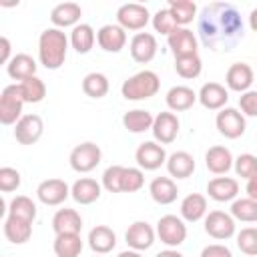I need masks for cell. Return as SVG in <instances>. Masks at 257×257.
Wrapping results in <instances>:
<instances>
[{
	"instance_id": "cell-1",
	"label": "cell",
	"mask_w": 257,
	"mask_h": 257,
	"mask_svg": "<svg viewBox=\"0 0 257 257\" xmlns=\"http://www.w3.org/2000/svg\"><path fill=\"white\" fill-rule=\"evenodd\" d=\"M197 32L207 48L229 52L241 42L245 28L239 10L231 2H211L199 12Z\"/></svg>"
},
{
	"instance_id": "cell-2",
	"label": "cell",
	"mask_w": 257,
	"mask_h": 257,
	"mask_svg": "<svg viewBox=\"0 0 257 257\" xmlns=\"http://www.w3.org/2000/svg\"><path fill=\"white\" fill-rule=\"evenodd\" d=\"M68 40L60 28H46L38 38V56L48 70H56L64 64Z\"/></svg>"
},
{
	"instance_id": "cell-3",
	"label": "cell",
	"mask_w": 257,
	"mask_h": 257,
	"mask_svg": "<svg viewBox=\"0 0 257 257\" xmlns=\"http://www.w3.org/2000/svg\"><path fill=\"white\" fill-rule=\"evenodd\" d=\"M159 86H161V80L153 70H141L128 76L122 82L120 90L126 100H143V98L155 96L159 92Z\"/></svg>"
},
{
	"instance_id": "cell-4",
	"label": "cell",
	"mask_w": 257,
	"mask_h": 257,
	"mask_svg": "<svg viewBox=\"0 0 257 257\" xmlns=\"http://www.w3.org/2000/svg\"><path fill=\"white\" fill-rule=\"evenodd\" d=\"M22 104L24 98L20 94L18 84H8L0 92V122L2 124H14L22 118Z\"/></svg>"
},
{
	"instance_id": "cell-5",
	"label": "cell",
	"mask_w": 257,
	"mask_h": 257,
	"mask_svg": "<svg viewBox=\"0 0 257 257\" xmlns=\"http://www.w3.org/2000/svg\"><path fill=\"white\" fill-rule=\"evenodd\" d=\"M100 159H102V151L92 141L80 143V145H76L70 151V167L76 173H88V171H92L100 163Z\"/></svg>"
},
{
	"instance_id": "cell-6",
	"label": "cell",
	"mask_w": 257,
	"mask_h": 257,
	"mask_svg": "<svg viewBox=\"0 0 257 257\" xmlns=\"http://www.w3.org/2000/svg\"><path fill=\"white\" fill-rule=\"evenodd\" d=\"M157 235L167 247H179L187 239V227L177 215H163L157 223Z\"/></svg>"
},
{
	"instance_id": "cell-7",
	"label": "cell",
	"mask_w": 257,
	"mask_h": 257,
	"mask_svg": "<svg viewBox=\"0 0 257 257\" xmlns=\"http://www.w3.org/2000/svg\"><path fill=\"white\" fill-rule=\"evenodd\" d=\"M116 18H118V24L122 28L141 30V28L147 26L151 14H149V8L145 4H141V2H124L122 6H118Z\"/></svg>"
},
{
	"instance_id": "cell-8",
	"label": "cell",
	"mask_w": 257,
	"mask_h": 257,
	"mask_svg": "<svg viewBox=\"0 0 257 257\" xmlns=\"http://www.w3.org/2000/svg\"><path fill=\"white\" fill-rule=\"evenodd\" d=\"M215 124L219 128V133L227 139H239L247 128L245 116L237 108H221V112L215 118Z\"/></svg>"
},
{
	"instance_id": "cell-9",
	"label": "cell",
	"mask_w": 257,
	"mask_h": 257,
	"mask_svg": "<svg viewBox=\"0 0 257 257\" xmlns=\"http://www.w3.org/2000/svg\"><path fill=\"white\" fill-rule=\"evenodd\" d=\"M205 231L213 239L223 241V239H229L235 235V221L225 211H211L205 217Z\"/></svg>"
},
{
	"instance_id": "cell-10",
	"label": "cell",
	"mask_w": 257,
	"mask_h": 257,
	"mask_svg": "<svg viewBox=\"0 0 257 257\" xmlns=\"http://www.w3.org/2000/svg\"><path fill=\"white\" fill-rule=\"evenodd\" d=\"M44 131V122L38 114H24L14 126V139L20 145H34Z\"/></svg>"
},
{
	"instance_id": "cell-11",
	"label": "cell",
	"mask_w": 257,
	"mask_h": 257,
	"mask_svg": "<svg viewBox=\"0 0 257 257\" xmlns=\"http://www.w3.org/2000/svg\"><path fill=\"white\" fill-rule=\"evenodd\" d=\"M135 159H137L141 169L155 171L167 161V153H165V149L161 145H157L153 141H145V143L139 145V149L135 153Z\"/></svg>"
},
{
	"instance_id": "cell-12",
	"label": "cell",
	"mask_w": 257,
	"mask_h": 257,
	"mask_svg": "<svg viewBox=\"0 0 257 257\" xmlns=\"http://www.w3.org/2000/svg\"><path fill=\"white\" fill-rule=\"evenodd\" d=\"M157 54V38L151 32H137L131 38V56L135 62H151Z\"/></svg>"
},
{
	"instance_id": "cell-13",
	"label": "cell",
	"mask_w": 257,
	"mask_h": 257,
	"mask_svg": "<svg viewBox=\"0 0 257 257\" xmlns=\"http://www.w3.org/2000/svg\"><path fill=\"white\" fill-rule=\"evenodd\" d=\"M36 195L44 205H60L70 195V189L62 179H46L38 185Z\"/></svg>"
},
{
	"instance_id": "cell-14",
	"label": "cell",
	"mask_w": 257,
	"mask_h": 257,
	"mask_svg": "<svg viewBox=\"0 0 257 257\" xmlns=\"http://www.w3.org/2000/svg\"><path fill=\"white\" fill-rule=\"evenodd\" d=\"M96 40L106 52H120L126 44V32L120 24H104L96 32Z\"/></svg>"
},
{
	"instance_id": "cell-15",
	"label": "cell",
	"mask_w": 257,
	"mask_h": 257,
	"mask_svg": "<svg viewBox=\"0 0 257 257\" xmlns=\"http://www.w3.org/2000/svg\"><path fill=\"white\" fill-rule=\"evenodd\" d=\"M124 239H126V245H128L131 249H135V251H145V249H149V247L153 245V241H155V231H153V227H151L147 221H135V223L126 229Z\"/></svg>"
},
{
	"instance_id": "cell-16",
	"label": "cell",
	"mask_w": 257,
	"mask_h": 257,
	"mask_svg": "<svg viewBox=\"0 0 257 257\" xmlns=\"http://www.w3.org/2000/svg\"><path fill=\"white\" fill-rule=\"evenodd\" d=\"M169 48L175 54V58L185 56V54H195L197 52V38H195L193 30H189L185 26H177L169 34Z\"/></svg>"
},
{
	"instance_id": "cell-17",
	"label": "cell",
	"mask_w": 257,
	"mask_h": 257,
	"mask_svg": "<svg viewBox=\"0 0 257 257\" xmlns=\"http://www.w3.org/2000/svg\"><path fill=\"white\" fill-rule=\"evenodd\" d=\"M253 78H255V72L247 62H233L225 76L227 86L237 92H247L249 86L253 84Z\"/></svg>"
},
{
	"instance_id": "cell-18",
	"label": "cell",
	"mask_w": 257,
	"mask_h": 257,
	"mask_svg": "<svg viewBox=\"0 0 257 257\" xmlns=\"http://www.w3.org/2000/svg\"><path fill=\"white\" fill-rule=\"evenodd\" d=\"M153 135L159 143H173L179 135V118L173 112H159L153 122Z\"/></svg>"
},
{
	"instance_id": "cell-19",
	"label": "cell",
	"mask_w": 257,
	"mask_h": 257,
	"mask_svg": "<svg viewBox=\"0 0 257 257\" xmlns=\"http://www.w3.org/2000/svg\"><path fill=\"white\" fill-rule=\"evenodd\" d=\"M199 100H201V104H203L205 108H209V110H219V108H223V106L227 104L229 92H227V88H225L223 84H219V82H205V84L201 86V90H199Z\"/></svg>"
},
{
	"instance_id": "cell-20",
	"label": "cell",
	"mask_w": 257,
	"mask_h": 257,
	"mask_svg": "<svg viewBox=\"0 0 257 257\" xmlns=\"http://www.w3.org/2000/svg\"><path fill=\"white\" fill-rule=\"evenodd\" d=\"M207 193H209L211 199H215L219 203H225V201H231V199L237 197L239 183L233 177H215L207 183Z\"/></svg>"
},
{
	"instance_id": "cell-21",
	"label": "cell",
	"mask_w": 257,
	"mask_h": 257,
	"mask_svg": "<svg viewBox=\"0 0 257 257\" xmlns=\"http://www.w3.org/2000/svg\"><path fill=\"white\" fill-rule=\"evenodd\" d=\"M233 163H235V159H233L231 151H229L227 147H223V145H215V147H211V149L205 153V165H207V169H209L211 173H215V175L227 173V171L233 167Z\"/></svg>"
},
{
	"instance_id": "cell-22",
	"label": "cell",
	"mask_w": 257,
	"mask_h": 257,
	"mask_svg": "<svg viewBox=\"0 0 257 257\" xmlns=\"http://www.w3.org/2000/svg\"><path fill=\"white\" fill-rule=\"evenodd\" d=\"M88 245L98 255L110 253L116 247V233L110 227H106V225H96L88 233Z\"/></svg>"
},
{
	"instance_id": "cell-23",
	"label": "cell",
	"mask_w": 257,
	"mask_h": 257,
	"mask_svg": "<svg viewBox=\"0 0 257 257\" xmlns=\"http://www.w3.org/2000/svg\"><path fill=\"white\" fill-rule=\"evenodd\" d=\"M6 70L10 78L22 82L30 76H36V60L26 52H18L10 58V62L6 64Z\"/></svg>"
},
{
	"instance_id": "cell-24",
	"label": "cell",
	"mask_w": 257,
	"mask_h": 257,
	"mask_svg": "<svg viewBox=\"0 0 257 257\" xmlns=\"http://www.w3.org/2000/svg\"><path fill=\"white\" fill-rule=\"evenodd\" d=\"M149 193L153 197V201H157L159 205H171L177 195H179V189H177V183L169 177H155L149 185Z\"/></svg>"
},
{
	"instance_id": "cell-25",
	"label": "cell",
	"mask_w": 257,
	"mask_h": 257,
	"mask_svg": "<svg viewBox=\"0 0 257 257\" xmlns=\"http://www.w3.org/2000/svg\"><path fill=\"white\" fill-rule=\"evenodd\" d=\"M82 16V8L78 2H72V0H66V2H58L52 10H50V20L56 24V26H70V24H76Z\"/></svg>"
},
{
	"instance_id": "cell-26",
	"label": "cell",
	"mask_w": 257,
	"mask_h": 257,
	"mask_svg": "<svg viewBox=\"0 0 257 257\" xmlns=\"http://www.w3.org/2000/svg\"><path fill=\"white\" fill-rule=\"evenodd\" d=\"M197 98H199V94H197L193 88H189V86H185V84H177V86H173V88L167 92V106H169L171 110H175V112L189 110V108L195 104Z\"/></svg>"
},
{
	"instance_id": "cell-27",
	"label": "cell",
	"mask_w": 257,
	"mask_h": 257,
	"mask_svg": "<svg viewBox=\"0 0 257 257\" xmlns=\"http://www.w3.org/2000/svg\"><path fill=\"white\" fill-rule=\"evenodd\" d=\"M52 229L56 235L60 233H80L82 219L74 209H58L52 217Z\"/></svg>"
},
{
	"instance_id": "cell-28",
	"label": "cell",
	"mask_w": 257,
	"mask_h": 257,
	"mask_svg": "<svg viewBox=\"0 0 257 257\" xmlns=\"http://www.w3.org/2000/svg\"><path fill=\"white\" fill-rule=\"evenodd\" d=\"M167 169L171 173V177L177 179H187L193 175L195 171V159L191 153L187 151H175L169 159H167Z\"/></svg>"
},
{
	"instance_id": "cell-29",
	"label": "cell",
	"mask_w": 257,
	"mask_h": 257,
	"mask_svg": "<svg viewBox=\"0 0 257 257\" xmlns=\"http://www.w3.org/2000/svg\"><path fill=\"white\" fill-rule=\"evenodd\" d=\"M70 195H72V199H74L76 203H80V205H90V203H94V201L100 197V185H98L94 179H90V177H82V179H78V181L72 185Z\"/></svg>"
},
{
	"instance_id": "cell-30",
	"label": "cell",
	"mask_w": 257,
	"mask_h": 257,
	"mask_svg": "<svg viewBox=\"0 0 257 257\" xmlns=\"http://www.w3.org/2000/svg\"><path fill=\"white\" fill-rule=\"evenodd\" d=\"M4 235L10 243L14 245H22L30 239L32 235V223L30 221H24V219H18V217H10L4 221Z\"/></svg>"
},
{
	"instance_id": "cell-31",
	"label": "cell",
	"mask_w": 257,
	"mask_h": 257,
	"mask_svg": "<svg viewBox=\"0 0 257 257\" xmlns=\"http://www.w3.org/2000/svg\"><path fill=\"white\" fill-rule=\"evenodd\" d=\"M54 253L56 257H78L82 251L80 233H60L54 239Z\"/></svg>"
},
{
	"instance_id": "cell-32",
	"label": "cell",
	"mask_w": 257,
	"mask_h": 257,
	"mask_svg": "<svg viewBox=\"0 0 257 257\" xmlns=\"http://www.w3.org/2000/svg\"><path fill=\"white\" fill-rule=\"evenodd\" d=\"M153 122H155V116L145 108H133L122 116V124L131 133H145L153 128Z\"/></svg>"
},
{
	"instance_id": "cell-33",
	"label": "cell",
	"mask_w": 257,
	"mask_h": 257,
	"mask_svg": "<svg viewBox=\"0 0 257 257\" xmlns=\"http://www.w3.org/2000/svg\"><path fill=\"white\" fill-rule=\"evenodd\" d=\"M94 30H92V26L90 24H86V22H82V24H76L74 28H72V32H70V44H72V48L78 52V54H86V52H90V48H92V44H94Z\"/></svg>"
},
{
	"instance_id": "cell-34",
	"label": "cell",
	"mask_w": 257,
	"mask_h": 257,
	"mask_svg": "<svg viewBox=\"0 0 257 257\" xmlns=\"http://www.w3.org/2000/svg\"><path fill=\"white\" fill-rule=\"evenodd\" d=\"M207 213V199L201 193H191L181 203V215L187 221H199Z\"/></svg>"
},
{
	"instance_id": "cell-35",
	"label": "cell",
	"mask_w": 257,
	"mask_h": 257,
	"mask_svg": "<svg viewBox=\"0 0 257 257\" xmlns=\"http://www.w3.org/2000/svg\"><path fill=\"white\" fill-rule=\"evenodd\" d=\"M108 88H110L108 78L102 72H88L82 78V90L90 98H102V96H106Z\"/></svg>"
},
{
	"instance_id": "cell-36",
	"label": "cell",
	"mask_w": 257,
	"mask_h": 257,
	"mask_svg": "<svg viewBox=\"0 0 257 257\" xmlns=\"http://www.w3.org/2000/svg\"><path fill=\"white\" fill-rule=\"evenodd\" d=\"M8 215L10 217H18V219H24V221H34L36 219V205L30 197L26 195H16L10 205H8Z\"/></svg>"
},
{
	"instance_id": "cell-37",
	"label": "cell",
	"mask_w": 257,
	"mask_h": 257,
	"mask_svg": "<svg viewBox=\"0 0 257 257\" xmlns=\"http://www.w3.org/2000/svg\"><path fill=\"white\" fill-rule=\"evenodd\" d=\"M169 10H171L177 26H185V24L193 22V18L197 16V4L193 0H171Z\"/></svg>"
},
{
	"instance_id": "cell-38",
	"label": "cell",
	"mask_w": 257,
	"mask_h": 257,
	"mask_svg": "<svg viewBox=\"0 0 257 257\" xmlns=\"http://www.w3.org/2000/svg\"><path fill=\"white\" fill-rule=\"evenodd\" d=\"M201 68H203V62L197 52L175 58V70L181 78H197L201 74Z\"/></svg>"
},
{
	"instance_id": "cell-39",
	"label": "cell",
	"mask_w": 257,
	"mask_h": 257,
	"mask_svg": "<svg viewBox=\"0 0 257 257\" xmlns=\"http://www.w3.org/2000/svg\"><path fill=\"white\" fill-rule=\"evenodd\" d=\"M18 86H20V94H22L24 102L36 104V102L44 100V96H46V84L38 76H30V78L18 82Z\"/></svg>"
},
{
	"instance_id": "cell-40",
	"label": "cell",
	"mask_w": 257,
	"mask_h": 257,
	"mask_svg": "<svg viewBox=\"0 0 257 257\" xmlns=\"http://www.w3.org/2000/svg\"><path fill=\"white\" fill-rule=\"evenodd\" d=\"M231 215L239 221H245V223H253L257 221V201L255 199H237L233 205H231Z\"/></svg>"
},
{
	"instance_id": "cell-41",
	"label": "cell",
	"mask_w": 257,
	"mask_h": 257,
	"mask_svg": "<svg viewBox=\"0 0 257 257\" xmlns=\"http://www.w3.org/2000/svg\"><path fill=\"white\" fill-rule=\"evenodd\" d=\"M237 247L247 257H257V227H245L237 235Z\"/></svg>"
},
{
	"instance_id": "cell-42",
	"label": "cell",
	"mask_w": 257,
	"mask_h": 257,
	"mask_svg": "<svg viewBox=\"0 0 257 257\" xmlns=\"http://www.w3.org/2000/svg\"><path fill=\"white\" fill-rule=\"evenodd\" d=\"M122 175H124V167L122 165H110L102 175L104 189L108 193H122Z\"/></svg>"
},
{
	"instance_id": "cell-43",
	"label": "cell",
	"mask_w": 257,
	"mask_h": 257,
	"mask_svg": "<svg viewBox=\"0 0 257 257\" xmlns=\"http://www.w3.org/2000/svg\"><path fill=\"white\" fill-rule=\"evenodd\" d=\"M235 171H237L239 177H243V179L249 181L251 177L257 175V157L251 155V153L239 155V157L235 159Z\"/></svg>"
},
{
	"instance_id": "cell-44",
	"label": "cell",
	"mask_w": 257,
	"mask_h": 257,
	"mask_svg": "<svg viewBox=\"0 0 257 257\" xmlns=\"http://www.w3.org/2000/svg\"><path fill=\"white\" fill-rule=\"evenodd\" d=\"M153 26H155L157 32L169 36V34L177 28V22H175V18H173V14H171L169 8H161V10H157L155 16H153Z\"/></svg>"
},
{
	"instance_id": "cell-45",
	"label": "cell",
	"mask_w": 257,
	"mask_h": 257,
	"mask_svg": "<svg viewBox=\"0 0 257 257\" xmlns=\"http://www.w3.org/2000/svg\"><path fill=\"white\" fill-rule=\"evenodd\" d=\"M145 177L141 169L135 167H124V175H122V193H135L143 187Z\"/></svg>"
},
{
	"instance_id": "cell-46",
	"label": "cell",
	"mask_w": 257,
	"mask_h": 257,
	"mask_svg": "<svg viewBox=\"0 0 257 257\" xmlns=\"http://www.w3.org/2000/svg\"><path fill=\"white\" fill-rule=\"evenodd\" d=\"M20 173L12 167H0V191L10 193L20 187Z\"/></svg>"
},
{
	"instance_id": "cell-47",
	"label": "cell",
	"mask_w": 257,
	"mask_h": 257,
	"mask_svg": "<svg viewBox=\"0 0 257 257\" xmlns=\"http://www.w3.org/2000/svg\"><path fill=\"white\" fill-rule=\"evenodd\" d=\"M239 106L243 114L247 116H257V90H247L239 98Z\"/></svg>"
},
{
	"instance_id": "cell-48",
	"label": "cell",
	"mask_w": 257,
	"mask_h": 257,
	"mask_svg": "<svg viewBox=\"0 0 257 257\" xmlns=\"http://www.w3.org/2000/svg\"><path fill=\"white\" fill-rule=\"evenodd\" d=\"M201 257H233V253L225 247V245H219V243H213V245H207L201 253Z\"/></svg>"
},
{
	"instance_id": "cell-49",
	"label": "cell",
	"mask_w": 257,
	"mask_h": 257,
	"mask_svg": "<svg viewBox=\"0 0 257 257\" xmlns=\"http://www.w3.org/2000/svg\"><path fill=\"white\" fill-rule=\"evenodd\" d=\"M0 62H10V40L6 36H0Z\"/></svg>"
},
{
	"instance_id": "cell-50",
	"label": "cell",
	"mask_w": 257,
	"mask_h": 257,
	"mask_svg": "<svg viewBox=\"0 0 257 257\" xmlns=\"http://www.w3.org/2000/svg\"><path fill=\"white\" fill-rule=\"evenodd\" d=\"M245 191H247V197H249V199H255V201H257V175L247 181Z\"/></svg>"
},
{
	"instance_id": "cell-51",
	"label": "cell",
	"mask_w": 257,
	"mask_h": 257,
	"mask_svg": "<svg viewBox=\"0 0 257 257\" xmlns=\"http://www.w3.org/2000/svg\"><path fill=\"white\" fill-rule=\"evenodd\" d=\"M155 257H183L177 249H167V251H161V253H157Z\"/></svg>"
},
{
	"instance_id": "cell-52",
	"label": "cell",
	"mask_w": 257,
	"mask_h": 257,
	"mask_svg": "<svg viewBox=\"0 0 257 257\" xmlns=\"http://www.w3.org/2000/svg\"><path fill=\"white\" fill-rule=\"evenodd\" d=\"M249 24H251V28L257 32V8L251 10V14H249Z\"/></svg>"
},
{
	"instance_id": "cell-53",
	"label": "cell",
	"mask_w": 257,
	"mask_h": 257,
	"mask_svg": "<svg viewBox=\"0 0 257 257\" xmlns=\"http://www.w3.org/2000/svg\"><path fill=\"white\" fill-rule=\"evenodd\" d=\"M118 257H143L139 251H122Z\"/></svg>"
},
{
	"instance_id": "cell-54",
	"label": "cell",
	"mask_w": 257,
	"mask_h": 257,
	"mask_svg": "<svg viewBox=\"0 0 257 257\" xmlns=\"http://www.w3.org/2000/svg\"><path fill=\"white\" fill-rule=\"evenodd\" d=\"M0 4H2V6H16L18 0H0Z\"/></svg>"
}]
</instances>
